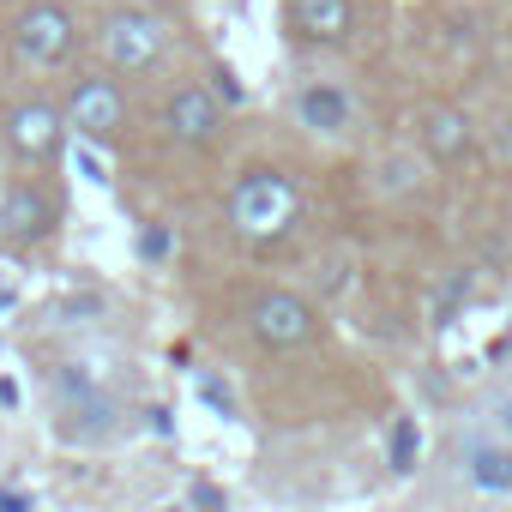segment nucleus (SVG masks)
Masks as SVG:
<instances>
[{"mask_svg": "<svg viewBox=\"0 0 512 512\" xmlns=\"http://www.w3.org/2000/svg\"><path fill=\"white\" fill-rule=\"evenodd\" d=\"M217 217H223V235L266 260V253H284L302 223H308V193H302V175L290 163H272V157H253L241 163L229 181H223V199H217Z\"/></svg>", "mask_w": 512, "mask_h": 512, "instance_id": "nucleus-1", "label": "nucleus"}, {"mask_svg": "<svg viewBox=\"0 0 512 512\" xmlns=\"http://www.w3.org/2000/svg\"><path fill=\"white\" fill-rule=\"evenodd\" d=\"M91 49H97V67L121 73L127 85L163 79L175 61V25H169V13L145 7V0H115V7H103V19L91 31Z\"/></svg>", "mask_w": 512, "mask_h": 512, "instance_id": "nucleus-2", "label": "nucleus"}, {"mask_svg": "<svg viewBox=\"0 0 512 512\" xmlns=\"http://www.w3.org/2000/svg\"><path fill=\"white\" fill-rule=\"evenodd\" d=\"M151 133L163 151H181V157H205L223 145L229 133V103L205 85V79H169L151 103Z\"/></svg>", "mask_w": 512, "mask_h": 512, "instance_id": "nucleus-3", "label": "nucleus"}, {"mask_svg": "<svg viewBox=\"0 0 512 512\" xmlns=\"http://www.w3.org/2000/svg\"><path fill=\"white\" fill-rule=\"evenodd\" d=\"M61 109H67V127H73L85 145H97V151H115V145H127V133H133V91H127V79L109 73V67L73 73L67 91H61Z\"/></svg>", "mask_w": 512, "mask_h": 512, "instance_id": "nucleus-4", "label": "nucleus"}, {"mask_svg": "<svg viewBox=\"0 0 512 512\" xmlns=\"http://www.w3.org/2000/svg\"><path fill=\"white\" fill-rule=\"evenodd\" d=\"M241 326H247L253 344L272 350V356H284V350H308V344L326 338V314H320L302 290H290V284H260V290H247V302H241Z\"/></svg>", "mask_w": 512, "mask_h": 512, "instance_id": "nucleus-5", "label": "nucleus"}, {"mask_svg": "<svg viewBox=\"0 0 512 512\" xmlns=\"http://www.w3.org/2000/svg\"><path fill=\"white\" fill-rule=\"evenodd\" d=\"M7 49L31 73L73 67V55H79V19H73V7H67V0H31V7H19L13 25H7Z\"/></svg>", "mask_w": 512, "mask_h": 512, "instance_id": "nucleus-6", "label": "nucleus"}, {"mask_svg": "<svg viewBox=\"0 0 512 512\" xmlns=\"http://www.w3.org/2000/svg\"><path fill=\"white\" fill-rule=\"evenodd\" d=\"M67 139H73V127L55 97H13L0 109V145L25 169H55L67 157Z\"/></svg>", "mask_w": 512, "mask_h": 512, "instance_id": "nucleus-7", "label": "nucleus"}, {"mask_svg": "<svg viewBox=\"0 0 512 512\" xmlns=\"http://www.w3.org/2000/svg\"><path fill=\"white\" fill-rule=\"evenodd\" d=\"M410 139L434 169H476L482 163V133L476 115L452 97H422L410 109Z\"/></svg>", "mask_w": 512, "mask_h": 512, "instance_id": "nucleus-8", "label": "nucleus"}, {"mask_svg": "<svg viewBox=\"0 0 512 512\" xmlns=\"http://www.w3.org/2000/svg\"><path fill=\"white\" fill-rule=\"evenodd\" d=\"M55 229H61V193L37 169L0 187V241L13 253H31V247L55 241Z\"/></svg>", "mask_w": 512, "mask_h": 512, "instance_id": "nucleus-9", "label": "nucleus"}, {"mask_svg": "<svg viewBox=\"0 0 512 512\" xmlns=\"http://www.w3.org/2000/svg\"><path fill=\"white\" fill-rule=\"evenodd\" d=\"M284 37L302 55H344L362 37L356 0H284Z\"/></svg>", "mask_w": 512, "mask_h": 512, "instance_id": "nucleus-10", "label": "nucleus"}, {"mask_svg": "<svg viewBox=\"0 0 512 512\" xmlns=\"http://www.w3.org/2000/svg\"><path fill=\"white\" fill-rule=\"evenodd\" d=\"M290 115L314 139H350L356 133V97L338 79H302L296 97H290Z\"/></svg>", "mask_w": 512, "mask_h": 512, "instance_id": "nucleus-11", "label": "nucleus"}, {"mask_svg": "<svg viewBox=\"0 0 512 512\" xmlns=\"http://www.w3.org/2000/svg\"><path fill=\"white\" fill-rule=\"evenodd\" d=\"M458 476L488 500H512V440L506 434L500 440H488V434L458 440Z\"/></svg>", "mask_w": 512, "mask_h": 512, "instance_id": "nucleus-12", "label": "nucleus"}, {"mask_svg": "<svg viewBox=\"0 0 512 512\" xmlns=\"http://www.w3.org/2000/svg\"><path fill=\"white\" fill-rule=\"evenodd\" d=\"M416 452H422V428H416L410 416H398V422H392V470L404 476V470L416 464Z\"/></svg>", "mask_w": 512, "mask_h": 512, "instance_id": "nucleus-13", "label": "nucleus"}, {"mask_svg": "<svg viewBox=\"0 0 512 512\" xmlns=\"http://www.w3.org/2000/svg\"><path fill=\"white\" fill-rule=\"evenodd\" d=\"M494 428L512 440V392H500V398H494Z\"/></svg>", "mask_w": 512, "mask_h": 512, "instance_id": "nucleus-14", "label": "nucleus"}]
</instances>
